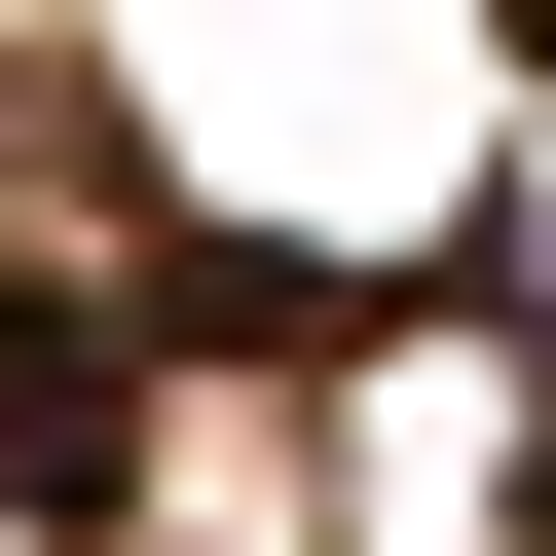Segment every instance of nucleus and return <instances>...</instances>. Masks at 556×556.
<instances>
[{
    "label": "nucleus",
    "instance_id": "nucleus-1",
    "mask_svg": "<svg viewBox=\"0 0 556 556\" xmlns=\"http://www.w3.org/2000/svg\"><path fill=\"white\" fill-rule=\"evenodd\" d=\"M112 445H149V334H112V298H0V556H75Z\"/></svg>",
    "mask_w": 556,
    "mask_h": 556
},
{
    "label": "nucleus",
    "instance_id": "nucleus-2",
    "mask_svg": "<svg viewBox=\"0 0 556 556\" xmlns=\"http://www.w3.org/2000/svg\"><path fill=\"white\" fill-rule=\"evenodd\" d=\"M519 38H556V0H519Z\"/></svg>",
    "mask_w": 556,
    "mask_h": 556
}]
</instances>
